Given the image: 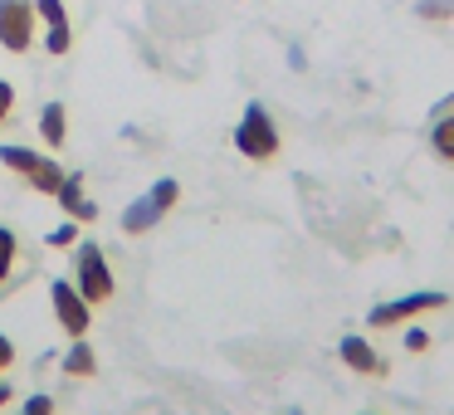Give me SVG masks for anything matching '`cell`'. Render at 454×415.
Listing matches in <instances>:
<instances>
[{"instance_id":"7","label":"cell","mask_w":454,"mask_h":415,"mask_svg":"<svg viewBox=\"0 0 454 415\" xmlns=\"http://www.w3.org/2000/svg\"><path fill=\"white\" fill-rule=\"evenodd\" d=\"M337 356H342V366H352L356 376H386V372H391V362H386V356L376 352L366 337H356V333H347L342 342H337Z\"/></svg>"},{"instance_id":"23","label":"cell","mask_w":454,"mask_h":415,"mask_svg":"<svg viewBox=\"0 0 454 415\" xmlns=\"http://www.w3.org/2000/svg\"><path fill=\"white\" fill-rule=\"evenodd\" d=\"M434 113H454V93H450L444 103H434ZM434 113H430V118H434Z\"/></svg>"},{"instance_id":"12","label":"cell","mask_w":454,"mask_h":415,"mask_svg":"<svg viewBox=\"0 0 454 415\" xmlns=\"http://www.w3.org/2000/svg\"><path fill=\"white\" fill-rule=\"evenodd\" d=\"M430 152L444 167H454V113H434L430 118Z\"/></svg>"},{"instance_id":"11","label":"cell","mask_w":454,"mask_h":415,"mask_svg":"<svg viewBox=\"0 0 454 415\" xmlns=\"http://www.w3.org/2000/svg\"><path fill=\"white\" fill-rule=\"evenodd\" d=\"M64 176H69V171H64L54 157H40V167H35L30 176H25V186H30V191H40V196H50V200H54V196H59V186H64Z\"/></svg>"},{"instance_id":"16","label":"cell","mask_w":454,"mask_h":415,"mask_svg":"<svg viewBox=\"0 0 454 415\" xmlns=\"http://www.w3.org/2000/svg\"><path fill=\"white\" fill-rule=\"evenodd\" d=\"M79 245V220H64V225L50 230V249H74Z\"/></svg>"},{"instance_id":"17","label":"cell","mask_w":454,"mask_h":415,"mask_svg":"<svg viewBox=\"0 0 454 415\" xmlns=\"http://www.w3.org/2000/svg\"><path fill=\"white\" fill-rule=\"evenodd\" d=\"M420 20H454V0H420Z\"/></svg>"},{"instance_id":"4","label":"cell","mask_w":454,"mask_h":415,"mask_svg":"<svg viewBox=\"0 0 454 415\" xmlns=\"http://www.w3.org/2000/svg\"><path fill=\"white\" fill-rule=\"evenodd\" d=\"M35 0H0V50L11 54H30L35 50Z\"/></svg>"},{"instance_id":"14","label":"cell","mask_w":454,"mask_h":415,"mask_svg":"<svg viewBox=\"0 0 454 415\" xmlns=\"http://www.w3.org/2000/svg\"><path fill=\"white\" fill-rule=\"evenodd\" d=\"M15 269H20V235L11 225H0V294L15 284Z\"/></svg>"},{"instance_id":"5","label":"cell","mask_w":454,"mask_h":415,"mask_svg":"<svg viewBox=\"0 0 454 415\" xmlns=\"http://www.w3.org/2000/svg\"><path fill=\"white\" fill-rule=\"evenodd\" d=\"M50 303H54V313H59L64 333H69V337H89L93 308H89V298L74 288V278H54V284H50Z\"/></svg>"},{"instance_id":"24","label":"cell","mask_w":454,"mask_h":415,"mask_svg":"<svg viewBox=\"0 0 454 415\" xmlns=\"http://www.w3.org/2000/svg\"><path fill=\"white\" fill-rule=\"evenodd\" d=\"M288 415H303V411H288Z\"/></svg>"},{"instance_id":"8","label":"cell","mask_w":454,"mask_h":415,"mask_svg":"<svg viewBox=\"0 0 454 415\" xmlns=\"http://www.w3.org/2000/svg\"><path fill=\"white\" fill-rule=\"evenodd\" d=\"M64 206V215L69 220H79V225H93L98 220V206L89 200V186H83V171H69L64 176V186H59V196H54Z\"/></svg>"},{"instance_id":"10","label":"cell","mask_w":454,"mask_h":415,"mask_svg":"<svg viewBox=\"0 0 454 415\" xmlns=\"http://www.w3.org/2000/svg\"><path fill=\"white\" fill-rule=\"evenodd\" d=\"M40 137L50 142V152H59L69 142V108L64 103H44L40 108Z\"/></svg>"},{"instance_id":"21","label":"cell","mask_w":454,"mask_h":415,"mask_svg":"<svg viewBox=\"0 0 454 415\" xmlns=\"http://www.w3.org/2000/svg\"><path fill=\"white\" fill-rule=\"evenodd\" d=\"M11 366H15V342L0 333V372H11Z\"/></svg>"},{"instance_id":"19","label":"cell","mask_w":454,"mask_h":415,"mask_svg":"<svg viewBox=\"0 0 454 415\" xmlns=\"http://www.w3.org/2000/svg\"><path fill=\"white\" fill-rule=\"evenodd\" d=\"M405 352H430V333H425V327H411V333H405Z\"/></svg>"},{"instance_id":"2","label":"cell","mask_w":454,"mask_h":415,"mask_svg":"<svg viewBox=\"0 0 454 415\" xmlns=\"http://www.w3.org/2000/svg\"><path fill=\"white\" fill-rule=\"evenodd\" d=\"M278 128H274V118H269V108L264 103H249L245 108V118H239V128H235V152L245 161H259V167H269V161L278 157Z\"/></svg>"},{"instance_id":"1","label":"cell","mask_w":454,"mask_h":415,"mask_svg":"<svg viewBox=\"0 0 454 415\" xmlns=\"http://www.w3.org/2000/svg\"><path fill=\"white\" fill-rule=\"evenodd\" d=\"M74 288L89 298V308L113 303V294H118L108 254H103V245H93V239H79V245H74Z\"/></svg>"},{"instance_id":"3","label":"cell","mask_w":454,"mask_h":415,"mask_svg":"<svg viewBox=\"0 0 454 415\" xmlns=\"http://www.w3.org/2000/svg\"><path fill=\"white\" fill-rule=\"evenodd\" d=\"M444 308H450V294L425 288V294H405V298H391V303H376L366 313V327H401L420 313H444Z\"/></svg>"},{"instance_id":"22","label":"cell","mask_w":454,"mask_h":415,"mask_svg":"<svg viewBox=\"0 0 454 415\" xmlns=\"http://www.w3.org/2000/svg\"><path fill=\"white\" fill-rule=\"evenodd\" d=\"M15 401V391H11V381H0V405H11Z\"/></svg>"},{"instance_id":"15","label":"cell","mask_w":454,"mask_h":415,"mask_svg":"<svg viewBox=\"0 0 454 415\" xmlns=\"http://www.w3.org/2000/svg\"><path fill=\"white\" fill-rule=\"evenodd\" d=\"M40 157H44V152H35V147H0V167L15 171L20 181L30 176L35 167H40Z\"/></svg>"},{"instance_id":"6","label":"cell","mask_w":454,"mask_h":415,"mask_svg":"<svg viewBox=\"0 0 454 415\" xmlns=\"http://www.w3.org/2000/svg\"><path fill=\"white\" fill-rule=\"evenodd\" d=\"M35 15H40V25H44V50H50L54 59H64V54L74 50V25H69L64 0H35Z\"/></svg>"},{"instance_id":"13","label":"cell","mask_w":454,"mask_h":415,"mask_svg":"<svg viewBox=\"0 0 454 415\" xmlns=\"http://www.w3.org/2000/svg\"><path fill=\"white\" fill-rule=\"evenodd\" d=\"M64 376H69V381H83V376H93L98 372V356H93V347L83 342V337H74V347L69 352H64Z\"/></svg>"},{"instance_id":"18","label":"cell","mask_w":454,"mask_h":415,"mask_svg":"<svg viewBox=\"0 0 454 415\" xmlns=\"http://www.w3.org/2000/svg\"><path fill=\"white\" fill-rule=\"evenodd\" d=\"M20 415H59V401H54L50 391H40V395H30V401L20 405Z\"/></svg>"},{"instance_id":"25","label":"cell","mask_w":454,"mask_h":415,"mask_svg":"<svg viewBox=\"0 0 454 415\" xmlns=\"http://www.w3.org/2000/svg\"><path fill=\"white\" fill-rule=\"evenodd\" d=\"M366 415H372V411H366Z\"/></svg>"},{"instance_id":"20","label":"cell","mask_w":454,"mask_h":415,"mask_svg":"<svg viewBox=\"0 0 454 415\" xmlns=\"http://www.w3.org/2000/svg\"><path fill=\"white\" fill-rule=\"evenodd\" d=\"M11 113H15V89L0 79V122H11Z\"/></svg>"},{"instance_id":"9","label":"cell","mask_w":454,"mask_h":415,"mask_svg":"<svg viewBox=\"0 0 454 415\" xmlns=\"http://www.w3.org/2000/svg\"><path fill=\"white\" fill-rule=\"evenodd\" d=\"M161 215H167V206L147 191V196H137L128 210H122V235H147V230H157Z\"/></svg>"}]
</instances>
